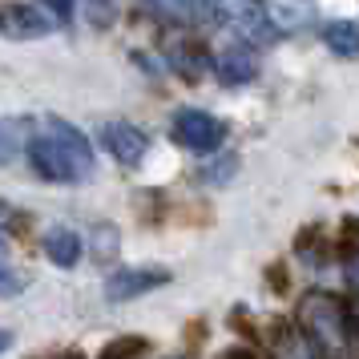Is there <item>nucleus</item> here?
Masks as SVG:
<instances>
[{
    "label": "nucleus",
    "mask_w": 359,
    "mask_h": 359,
    "mask_svg": "<svg viewBox=\"0 0 359 359\" xmlns=\"http://www.w3.org/2000/svg\"><path fill=\"white\" fill-rule=\"evenodd\" d=\"M25 158L36 170V178L61 182V186H81L97 174L93 142L57 114H45L33 126V133L25 137Z\"/></svg>",
    "instance_id": "1"
},
{
    "label": "nucleus",
    "mask_w": 359,
    "mask_h": 359,
    "mask_svg": "<svg viewBox=\"0 0 359 359\" xmlns=\"http://www.w3.org/2000/svg\"><path fill=\"white\" fill-rule=\"evenodd\" d=\"M299 327H303V335L311 339V351H331V355H339V351H351V331H347V315L343 307L323 291H311L303 303H299Z\"/></svg>",
    "instance_id": "2"
},
{
    "label": "nucleus",
    "mask_w": 359,
    "mask_h": 359,
    "mask_svg": "<svg viewBox=\"0 0 359 359\" xmlns=\"http://www.w3.org/2000/svg\"><path fill=\"white\" fill-rule=\"evenodd\" d=\"M174 142L194 154H214L226 142V126L206 109H178L174 114Z\"/></svg>",
    "instance_id": "3"
},
{
    "label": "nucleus",
    "mask_w": 359,
    "mask_h": 359,
    "mask_svg": "<svg viewBox=\"0 0 359 359\" xmlns=\"http://www.w3.org/2000/svg\"><path fill=\"white\" fill-rule=\"evenodd\" d=\"M226 25L234 36H243V41H259V45H275L283 29L275 25L271 17V8L262 4V0H243V4H234L226 8Z\"/></svg>",
    "instance_id": "4"
},
{
    "label": "nucleus",
    "mask_w": 359,
    "mask_h": 359,
    "mask_svg": "<svg viewBox=\"0 0 359 359\" xmlns=\"http://www.w3.org/2000/svg\"><path fill=\"white\" fill-rule=\"evenodd\" d=\"M165 283H170V271H158V266H117L105 278V299L109 303H133V299L158 291Z\"/></svg>",
    "instance_id": "5"
},
{
    "label": "nucleus",
    "mask_w": 359,
    "mask_h": 359,
    "mask_svg": "<svg viewBox=\"0 0 359 359\" xmlns=\"http://www.w3.org/2000/svg\"><path fill=\"white\" fill-rule=\"evenodd\" d=\"M101 146L114 154L117 165H126V170H133V165H142V158L149 154V137L133 121H105L101 126Z\"/></svg>",
    "instance_id": "6"
},
{
    "label": "nucleus",
    "mask_w": 359,
    "mask_h": 359,
    "mask_svg": "<svg viewBox=\"0 0 359 359\" xmlns=\"http://www.w3.org/2000/svg\"><path fill=\"white\" fill-rule=\"evenodd\" d=\"M49 33H53V20L41 17L36 8L17 4V0L4 4V36L8 41H41V36H49Z\"/></svg>",
    "instance_id": "7"
},
{
    "label": "nucleus",
    "mask_w": 359,
    "mask_h": 359,
    "mask_svg": "<svg viewBox=\"0 0 359 359\" xmlns=\"http://www.w3.org/2000/svg\"><path fill=\"white\" fill-rule=\"evenodd\" d=\"M214 73H218V81L230 85V89H238V85H250L259 77V65H255V57L246 49H226L218 61H214Z\"/></svg>",
    "instance_id": "8"
},
{
    "label": "nucleus",
    "mask_w": 359,
    "mask_h": 359,
    "mask_svg": "<svg viewBox=\"0 0 359 359\" xmlns=\"http://www.w3.org/2000/svg\"><path fill=\"white\" fill-rule=\"evenodd\" d=\"M41 246H45L53 266H65V271L77 266V259H81V238H77V230H69V226H53Z\"/></svg>",
    "instance_id": "9"
},
{
    "label": "nucleus",
    "mask_w": 359,
    "mask_h": 359,
    "mask_svg": "<svg viewBox=\"0 0 359 359\" xmlns=\"http://www.w3.org/2000/svg\"><path fill=\"white\" fill-rule=\"evenodd\" d=\"M323 45L335 57H359V25H351V20H331V25H323Z\"/></svg>",
    "instance_id": "10"
},
{
    "label": "nucleus",
    "mask_w": 359,
    "mask_h": 359,
    "mask_svg": "<svg viewBox=\"0 0 359 359\" xmlns=\"http://www.w3.org/2000/svg\"><path fill=\"white\" fill-rule=\"evenodd\" d=\"M170 65L178 69L182 77H190V81H194L198 73H202V65H206V53L198 49H186V45H174V49H170Z\"/></svg>",
    "instance_id": "11"
},
{
    "label": "nucleus",
    "mask_w": 359,
    "mask_h": 359,
    "mask_svg": "<svg viewBox=\"0 0 359 359\" xmlns=\"http://www.w3.org/2000/svg\"><path fill=\"white\" fill-rule=\"evenodd\" d=\"M174 8H178L182 20H194V25H206V20H214L218 13L210 8V0H170Z\"/></svg>",
    "instance_id": "12"
},
{
    "label": "nucleus",
    "mask_w": 359,
    "mask_h": 359,
    "mask_svg": "<svg viewBox=\"0 0 359 359\" xmlns=\"http://www.w3.org/2000/svg\"><path fill=\"white\" fill-rule=\"evenodd\" d=\"M85 13L93 29H109L117 20V0H85Z\"/></svg>",
    "instance_id": "13"
},
{
    "label": "nucleus",
    "mask_w": 359,
    "mask_h": 359,
    "mask_svg": "<svg viewBox=\"0 0 359 359\" xmlns=\"http://www.w3.org/2000/svg\"><path fill=\"white\" fill-rule=\"evenodd\" d=\"M142 351H149L146 339H114L105 347V355H142Z\"/></svg>",
    "instance_id": "14"
},
{
    "label": "nucleus",
    "mask_w": 359,
    "mask_h": 359,
    "mask_svg": "<svg viewBox=\"0 0 359 359\" xmlns=\"http://www.w3.org/2000/svg\"><path fill=\"white\" fill-rule=\"evenodd\" d=\"M41 4H45V8H49L61 25H69V20H73V13H77V0H41Z\"/></svg>",
    "instance_id": "15"
},
{
    "label": "nucleus",
    "mask_w": 359,
    "mask_h": 359,
    "mask_svg": "<svg viewBox=\"0 0 359 359\" xmlns=\"http://www.w3.org/2000/svg\"><path fill=\"white\" fill-rule=\"evenodd\" d=\"M347 283H351V291L359 294V255H351V259H347Z\"/></svg>",
    "instance_id": "16"
}]
</instances>
